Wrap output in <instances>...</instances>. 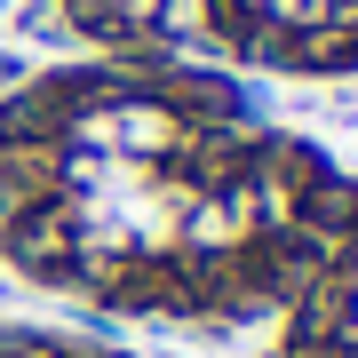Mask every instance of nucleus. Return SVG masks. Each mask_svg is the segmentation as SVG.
Listing matches in <instances>:
<instances>
[{
    "instance_id": "obj_1",
    "label": "nucleus",
    "mask_w": 358,
    "mask_h": 358,
    "mask_svg": "<svg viewBox=\"0 0 358 358\" xmlns=\"http://www.w3.org/2000/svg\"><path fill=\"white\" fill-rule=\"evenodd\" d=\"M350 199L183 64H64L0 96V263L120 319H239L303 287Z\"/></svg>"
},
{
    "instance_id": "obj_2",
    "label": "nucleus",
    "mask_w": 358,
    "mask_h": 358,
    "mask_svg": "<svg viewBox=\"0 0 358 358\" xmlns=\"http://www.w3.org/2000/svg\"><path fill=\"white\" fill-rule=\"evenodd\" d=\"M72 32L136 64L358 72V0H64Z\"/></svg>"
},
{
    "instance_id": "obj_3",
    "label": "nucleus",
    "mask_w": 358,
    "mask_h": 358,
    "mask_svg": "<svg viewBox=\"0 0 358 358\" xmlns=\"http://www.w3.org/2000/svg\"><path fill=\"white\" fill-rule=\"evenodd\" d=\"M287 358H358V207L343 215V231L319 247V263L294 287Z\"/></svg>"
},
{
    "instance_id": "obj_4",
    "label": "nucleus",
    "mask_w": 358,
    "mask_h": 358,
    "mask_svg": "<svg viewBox=\"0 0 358 358\" xmlns=\"http://www.w3.org/2000/svg\"><path fill=\"white\" fill-rule=\"evenodd\" d=\"M0 358H120V350L88 343V334H56V327H16V319H0Z\"/></svg>"
}]
</instances>
